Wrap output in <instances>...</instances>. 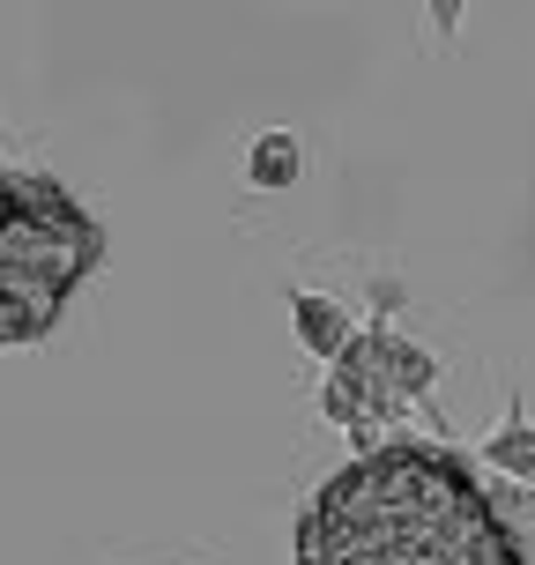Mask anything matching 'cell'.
<instances>
[{"instance_id":"cell-6","label":"cell","mask_w":535,"mask_h":565,"mask_svg":"<svg viewBox=\"0 0 535 565\" xmlns=\"http://www.w3.org/2000/svg\"><path fill=\"white\" fill-rule=\"evenodd\" d=\"M424 8H431V38L453 45V38H461V15H469V0H424Z\"/></svg>"},{"instance_id":"cell-2","label":"cell","mask_w":535,"mask_h":565,"mask_svg":"<svg viewBox=\"0 0 535 565\" xmlns=\"http://www.w3.org/2000/svg\"><path fill=\"white\" fill-rule=\"evenodd\" d=\"M282 306H290V328H298V350H312L320 365H335L342 350L357 342V312L328 298V290H306V282H290L282 290Z\"/></svg>"},{"instance_id":"cell-5","label":"cell","mask_w":535,"mask_h":565,"mask_svg":"<svg viewBox=\"0 0 535 565\" xmlns=\"http://www.w3.org/2000/svg\"><path fill=\"white\" fill-rule=\"evenodd\" d=\"M483 461H491L499 477H513V483H528V491H535V417L521 409V387H513L499 431H483Z\"/></svg>"},{"instance_id":"cell-4","label":"cell","mask_w":535,"mask_h":565,"mask_svg":"<svg viewBox=\"0 0 535 565\" xmlns=\"http://www.w3.org/2000/svg\"><path fill=\"white\" fill-rule=\"evenodd\" d=\"M365 342H372L379 372L395 380L402 395H409V402H431V380H439V358H431V350H417V342L402 335V328H387V320H372Z\"/></svg>"},{"instance_id":"cell-3","label":"cell","mask_w":535,"mask_h":565,"mask_svg":"<svg viewBox=\"0 0 535 565\" xmlns=\"http://www.w3.org/2000/svg\"><path fill=\"white\" fill-rule=\"evenodd\" d=\"M306 179V141L290 135V127H260L246 141V186L254 194H290Z\"/></svg>"},{"instance_id":"cell-1","label":"cell","mask_w":535,"mask_h":565,"mask_svg":"<svg viewBox=\"0 0 535 565\" xmlns=\"http://www.w3.org/2000/svg\"><path fill=\"white\" fill-rule=\"evenodd\" d=\"M298 565H528V551L447 447L387 431L320 483L298 529Z\"/></svg>"}]
</instances>
